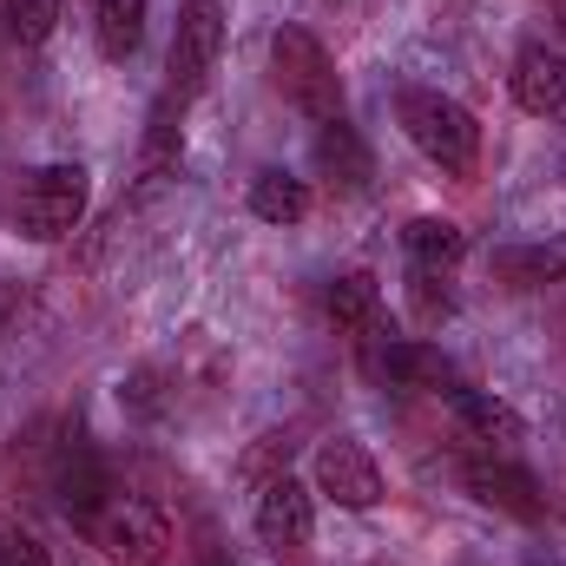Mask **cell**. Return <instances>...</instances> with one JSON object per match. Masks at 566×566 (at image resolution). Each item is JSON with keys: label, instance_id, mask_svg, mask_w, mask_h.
Instances as JSON below:
<instances>
[{"label": "cell", "instance_id": "cell-1", "mask_svg": "<svg viewBox=\"0 0 566 566\" xmlns=\"http://www.w3.org/2000/svg\"><path fill=\"white\" fill-rule=\"evenodd\" d=\"M396 113H402V133H409V145L422 151L441 178H474V165H481V126H474V113H468L454 93H434V86H402Z\"/></svg>", "mask_w": 566, "mask_h": 566}, {"label": "cell", "instance_id": "cell-2", "mask_svg": "<svg viewBox=\"0 0 566 566\" xmlns=\"http://www.w3.org/2000/svg\"><path fill=\"white\" fill-rule=\"evenodd\" d=\"M218 53H224V7L218 0H185L178 13V33H171V53H165V93L151 106V119L178 126L185 106L205 93V80L218 73Z\"/></svg>", "mask_w": 566, "mask_h": 566}, {"label": "cell", "instance_id": "cell-3", "mask_svg": "<svg viewBox=\"0 0 566 566\" xmlns=\"http://www.w3.org/2000/svg\"><path fill=\"white\" fill-rule=\"evenodd\" d=\"M80 534L119 566H151V560H165V547H171L165 507L145 501V494H126V488H106V494L80 514Z\"/></svg>", "mask_w": 566, "mask_h": 566}, {"label": "cell", "instance_id": "cell-4", "mask_svg": "<svg viewBox=\"0 0 566 566\" xmlns=\"http://www.w3.org/2000/svg\"><path fill=\"white\" fill-rule=\"evenodd\" d=\"M86 198H93L86 165H40V171H27V178L13 185V198H7V224H13L20 238H33V244H60V238L80 231Z\"/></svg>", "mask_w": 566, "mask_h": 566}, {"label": "cell", "instance_id": "cell-5", "mask_svg": "<svg viewBox=\"0 0 566 566\" xmlns=\"http://www.w3.org/2000/svg\"><path fill=\"white\" fill-rule=\"evenodd\" d=\"M271 80H277V93L303 119H316V126L343 119V73H336L329 46L316 33H303V27H277L271 33Z\"/></svg>", "mask_w": 566, "mask_h": 566}, {"label": "cell", "instance_id": "cell-6", "mask_svg": "<svg viewBox=\"0 0 566 566\" xmlns=\"http://www.w3.org/2000/svg\"><path fill=\"white\" fill-rule=\"evenodd\" d=\"M363 369L382 389H428V396H454L461 389L454 363L434 343H422V336H396V323H382V329L363 336Z\"/></svg>", "mask_w": 566, "mask_h": 566}, {"label": "cell", "instance_id": "cell-7", "mask_svg": "<svg viewBox=\"0 0 566 566\" xmlns=\"http://www.w3.org/2000/svg\"><path fill=\"white\" fill-rule=\"evenodd\" d=\"M461 488L481 501V507H494V514H507V521H547V494H541V481L514 461V454H468L461 461Z\"/></svg>", "mask_w": 566, "mask_h": 566}, {"label": "cell", "instance_id": "cell-8", "mask_svg": "<svg viewBox=\"0 0 566 566\" xmlns=\"http://www.w3.org/2000/svg\"><path fill=\"white\" fill-rule=\"evenodd\" d=\"M310 481H316L323 501H336V507H349V514H369V507L382 501V468H376V454H369L363 441H349V434H336V441L316 448Z\"/></svg>", "mask_w": 566, "mask_h": 566}, {"label": "cell", "instance_id": "cell-9", "mask_svg": "<svg viewBox=\"0 0 566 566\" xmlns=\"http://www.w3.org/2000/svg\"><path fill=\"white\" fill-rule=\"evenodd\" d=\"M258 534L277 554H303L316 541V488H303L290 468L258 488Z\"/></svg>", "mask_w": 566, "mask_h": 566}, {"label": "cell", "instance_id": "cell-10", "mask_svg": "<svg viewBox=\"0 0 566 566\" xmlns=\"http://www.w3.org/2000/svg\"><path fill=\"white\" fill-rule=\"evenodd\" d=\"M514 106L527 119L566 126V53H554L547 40H527L514 53Z\"/></svg>", "mask_w": 566, "mask_h": 566}, {"label": "cell", "instance_id": "cell-11", "mask_svg": "<svg viewBox=\"0 0 566 566\" xmlns=\"http://www.w3.org/2000/svg\"><path fill=\"white\" fill-rule=\"evenodd\" d=\"M448 409H454V428H461V441H474V454H514L521 441H527V422L501 402V396H488V389H454L448 396Z\"/></svg>", "mask_w": 566, "mask_h": 566}, {"label": "cell", "instance_id": "cell-12", "mask_svg": "<svg viewBox=\"0 0 566 566\" xmlns=\"http://www.w3.org/2000/svg\"><path fill=\"white\" fill-rule=\"evenodd\" d=\"M402 258H409V277L448 283L468 264V231L454 218H409L402 224Z\"/></svg>", "mask_w": 566, "mask_h": 566}, {"label": "cell", "instance_id": "cell-13", "mask_svg": "<svg viewBox=\"0 0 566 566\" xmlns=\"http://www.w3.org/2000/svg\"><path fill=\"white\" fill-rule=\"evenodd\" d=\"M323 310H329V323H336L343 336H356V343L389 323V316H382V283L369 277V271H343V277L323 290Z\"/></svg>", "mask_w": 566, "mask_h": 566}, {"label": "cell", "instance_id": "cell-14", "mask_svg": "<svg viewBox=\"0 0 566 566\" xmlns=\"http://www.w3.org/2000/svg\"><path fill=\"white\" fill-rule=\"evenodd\" d=\"M316 165H323V171H329V185H343V191H369V178H376L369 145L356 139V126H349V119L316 126Z\"/></svg>", "mask_w": 566, "mask_h": 566}, {"label": "cell", "instance_id": "cell-15", "mask_svg": "<svg viewBox=\"0 0 566 566\" xmlns=\"http://www.w3.org/2000/svg\"><path fill=\"white\" fill-rule=\"evenodd\" d=\"M494 277L507 283V290L566 283V244H507V251H494Z\"/></svg>", "mask_w": 566, "mask_h": 566}, {"label": "cell", "instance_id": "cell-16", "mask_svg": "<svg viewBox=\"0 0 566 566\" xmlns=\"http://www.w3.org/2000/svg\"><path fill=\"white\" fill-rule=\"evenodd\" d=\"M145 13L151 0H93V40L106 60H133L145 40Z\"/></svg>", "mask_w": 566, "mask_h": 566}, {"label": "cell", "instance_id": "cell-17", "mask_svg": "<svg viewBox=\"0 0 566 566\" xmlns=\"http://www.w3.org/2000/svg\"><path fill=\"white\" fill-rule=\"evenodd\" d=\"M251 218L264 224H303L310 218V185L290 171H258L251 178Z\"/></svg>", "mask_w": 566, "mask_h": 566}, {"label": "cell", "instance_id": "cell-18", "mask_svg": "<svg viewBox=\"0 0 566 566\" xmlns=\"http://www.w3.org/2000/svg\"><path fill=\"white\" fill-rule=\"evenodd\" d=\"M60 7H66V0H7V27H13V40H20V46H46L53 27H60Z\"/></svg>", "mask_w": 566, "mask_h": 566}, {"label": "cell", "instance_id": "cell-19", "mask_svg": "<svg viewBox=\"0 0 566 566\" xmlns=\"http://www.w3.org/2000/svg\"><path fill=\"white\" fill-rule=\"evenodd\" d=\"M0 566H53V560H46V547L33 534L13 527V534H0Z\"/></svg>", "mask_w": 566, "mask_h": 566}, {"label": "cell", "instance_id": "cell-20", "mask_svg": "<svg viewBox=\"0 0 566 566\" xmlns=\"http://www.w3.org/2000/svg\"><path fill=\"white\" fill-rule=\"evenodd\" d=\"M7 310H13V290H0V329H7Z\"/></svg>", "mask_w": 566, "mask_h": 566}, {"label": "cell", "instance_id": "cell-21", "mask_svg": "<svg viewBox=\"0 0 566 566\" xmlns=\"http://www.w3.org/2000/svg\"><path fill=\"white\" fill-rule=\"evenodd\" d=\"M554 20H560V33H566V0H554Z\"/></svg>", "mask_w": 566, "mask_h": 566}, {"label": "cell", "instance_id": "cell-22", "mask_svg": "<svg viewBox=\"0 0 566 566\" xmlns=\"http://www.w3.org/2000/svg\"><path fill=\"white\" fill-rule=\"evenodd\" d=\"M527 566H566V560H547V554H534V560H527Z\"/></svg>", "mask_w": 566, "mask_h": 566}]
</instances>
